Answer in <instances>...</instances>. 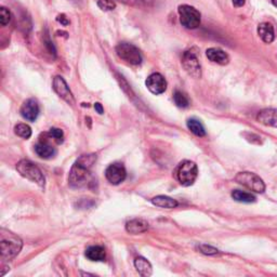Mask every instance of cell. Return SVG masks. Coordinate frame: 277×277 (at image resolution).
Masks as SVG:
<instances>
[{
    "mask_svg": "<svg viewBox=\"0 0 277 277\" xmlns=\"http://www.w3.org/2000/svg\"><path fill=\"white\" fill-rule=\"evenodd\" d=\"M97 161L96 154L81 155L74 163L68 175V183L74 188L85 186L90 180L91 169Z\"/></svg>",
    "mask_w": 277,
    "mask_h": 277,
    "instance_id": "cell-1",
    "label": "cell"
},
{
    "mask_svg": "<svg viewBox=\"0 0 277 277\" xmlns=\"http://www.w3.org/2000/svg\"><path fill=\"white\" fill-rule=\"evenodd\" d=\"M23 247L22 239L5 228L0 231V252L2 260H11L19 255Z\"/></svg>",
    "mask_w": 277,
    "mask_h": 277,
    "instance_id": "cell-2",
    "label": "cell"
},
{
    "mask_svg": "<svg viewBox=\"0 0 277 277\" xmlns=\"http://www.w3.org/2000/svg\"><path fill=\"white\" fill-rule=\"evenodd\" d=\"M16 170L22 176L31 180L32 182H35L37 185L40 187H45L46 184V179L43 171L39 169L37 165H35L31 161L27 159H22L16 165Z\"/></svg>",
    "mask_w": 277,
    "mask_h": 277,
    "instance_id": "cell-3",
    "label": "cell"
},
{
    "mask_svg": "<svg viewBox=\"0 0 277 277\" xmlns=\"http://www.w3.org/2000/svg\"><path fill=\"white\" fill-rule=\"evenodd\" d=\"M198 169L195 163L191 161H183L176 169V178L181 185L191 186L197 179Z\"/></svg>",
    "mask_w": 277,
    "mask_h": 277,
    "instance_id": "cell-4",
    "label": "cell"
},
{
    "mask_svg": "<svg viewBox=\"0 0 277 277\" xmlns=\"http://www.w3.org/2000/svg\"><path fill=\"white\" fill-rule=\"evenodd\" d=\"M116 53L119 58L130 64V65H140L143 60L140 50L129 43H120L117 45Z\"/></svg>",
    "mask_w": 277,
    "mask_h": 277,
    "instance_id": "cell-5",
    "label": "cell"
},
{
    "mask_svg": "<svg viewBox=\"0 0 277 277\" xmlns=\"http://www.w3.org/2000/svg\"><path fill=\"white\" fill-rule=\"evenodd\" d=\"M178 12L180 15L181 24L184 27L194 29V28H197L200 25L202 15H200L199 11L192 7V5L181 4L178 8Z\"/></svg>",
    "mask_w": 277,
    "mask_h": 277,
    "instance_id": "cell-6",
    "label": "cell"
},
{
    "mask_svg": "<svg viewBox=\"0 0 277 277\" xmlns=\"http://www.w3.org/2000/svg\"><path fill=\"white\" fill-rule=\"evenodd\" d=\"M235 180H236L237 183H239L240 185H243L248 188V190L256 193H263L265 191V184L263 180L253 172H239L235 176Z\"/></svg>",
    "mask_w": 277,
    "mask_h": 277,
    "instance_id": "cell-7",
    "label": "cell"
},
{
    "mask_svg": "<svg viewBox=\"0 0 277 277\" xmlns=\"http://www.w3.org/2000/svg\"><path fill=\"white\" fill-rule=\"evenodd\" d=\"M182 65H183L185 72L193 78H200L202 76V66L197 55V52L193 49L187 50L183 53L182 56Z\"/></svg>",
    "mask_w": 277,
    "mask_h": 277,
    "instance_id": "cell-8",
    "label": "cell"
},
{
    "mask_svg": "<svg viewBox=\"0 0 277 277\" xmlns=\"http://www.w3.org/2000/svg\"><path fill=\"white\" fill-rule=\"evenodd\" d=\"M105 176L111 184L118 185L125 181L127 176L126 168L121 163H114L105 170Z\"/></svg>",
    "mask_w": 277,
    "mask_h": 277,
    "instance_id": "cell-9",
    "label": "cell"
},
{
    "mask_svg": "<svg viewBox=\"0 0 277 277\" xmlns=\"http://www.w3.org/2000/svg\"><path fill=\"white\" fill-rule=\"evenodd\" d=\"M53 90L55 91L58 97L62 98L64 101L67 102L68 104L75 103V99L72 91H70L66 81L64 80V78L61 77V76H55V79H53Z\"/></svg>",
    "mask_w": 277,
    "mask_h": 277,
    "instance_id": "cell-10",
    "label": "cell"
},
{
    "mask_svg": "<svg viewBox=\"0 0 277 277\" xmlns=\"http://www.w3.org/2000/svg\"><path fill=\"white\" fill-rule=\"evenodd\" d=\"M145 85L153 94H162L167 89V81L164 76L159 73H154L147 77Z\"/></svg>",
    "mask_w": 277,
    "mask_h": 277,
    "instance_id": "cell-11",
    "label": "cell"
},
{
    "mask_svg": "<svg viewBox=\"0 0 277 277\" xmlns=\"http://www.w3.org/2000/svg\"><path fill=\"white\" fill-rule=\"evenodd\" d=\"M20 113L24 119L28 121H35L39 116V104L37 100L28 99L22 104Z\"/></svg>",
    "mask_w": 277,
    "mask_h": 277,
    "instance_id": "cell-12",
    "label": "cell"
},
{
    "mask_svg": "<svg viewBox=\"0 0 277 277\" xmlns=\"http://www.w3.org/2000/svg\"><path fill=\"white\" fill-rule=\"evenodd\" d=\"M257 120L264 126L277 128V110L267 109L260 111L257 115Z\"/></svg>",
    "mask_w": 277,
    "mask_h": 277,
    "instance_id": "cell-13",
    "label": "cell"
},
{
    "mask_svg": "<svg viewBox=\"0 0 277 277\" xmlns=\"http://www.w3.org/2000/svg\"><path fill=\"white\" fill-rule=\"evenodd\" d=\"M206 55L212 63L219 64V65H226L229 62V56L225 51L219 48H210L206 51Z\"/></svg>",
    "mask_w": 277,
    "mask_h": 277,
    "instance_id": "cell-14",
    "label": "cell"
},
{
    "mask_svg": "<svg viewBox=\"0 0 277 277\" xmlns=\"http://www.w3.org/2000/svg\"><path fill=\"white\" fill-rule=\"evenodd\" d=\"M35 152L40 158L44 159H51L56 155V150L48 142H39L35 145Z\"/></svg>",
    "mask_w": 277,
    "mask_h": 277,
    "instance_id": "cell-15",
    "label": "cell"
},
{
    "mask_svg": "<svg viewBox=\"0 0 277 277\" xmlns=\"http://www.w3.org/2000/svg\"><path fill=\"white\" fill-rule=\"evenodd\" d=\"M147 228H149V223L143 219H133L126 223L127 232L133 235L143 233L147 231Z\"/></svg>",
    "mask_w": 277,
    "mask_h": 277,
    "instance_id": "cell-16",
    "label": "cell"
},
{
    "mask_svg": "<svg viewBox=\"0 0 277 277\" xmlns=\"http://www.w3.org/2000/svg\"><path fill=\"white\" fill-rule=\"evenodd\" d=\"M258 35L265 44L273 43L275 38L274 28L270 23H261V24L258 26Z\"/></svg>",
    "mask_w": 277,
    "mask_h": 277,
    "instance_id": "cell-17",
    "label": "cell"
},
{
    "mask_svg": "<svg viewBox=\"0 0 277 277\" xmlns=\"http://www.w3.org/2000/svg\"><path fill=\"white\" fill-rule=\"evenodd\" d=\"M152 204L155 205L156 207L166 208V209L176 208L179 205V203L176 202L175 199L169 197V196H165V195H159V196L154 197L152 199Z\"/></svg>",
    "mask_w": 277,
    "mask_h": 277,
    "instance_id": "cell-18",
    "label": "cell"
},
{
    "mask_svg": "<svg viewBox=\"0 0 277 277\" xmlns=\"http://www.w3.org/2000/svg\"><path fill=\"white\" fill-rule=\"evenodd\" d=\"M86 257L93 262L105 260V249L102 246H91L86 250Z\"/></svg>",
    "mask_w": 277,
    "mask_h": 277,
    "instance_id": "cell-19",
    "label": "cell"
},
{
    "mask_svg": "<svg viewBox=\"0 0 277 277\" xmlns=\"http://www.w3.org/2000/svg\"><path fill=\"white\" fill-rule=\"evenodd\" d=\"M134 267L137 269V271L139 272V274L141 276H151L153 274V268L152 264L150 263V261H147L145 258L143 257H139L134 260Z\"/></svg>",
    "mask_w": 277,
    "mask_h": 277,
    "instance_id": "cell-20",
    "label": "cell"
},
{
    "mask_svg": "<svg viewBox=\"0 0 277 277\" xmlns=\"http://www.w3.org/2000/svg\"><path fill=\"white\" fill-rule=\"evenodd\" d=\"M232 198L236 202L239 203H246V204H250V203H255L256 202V197L252 195L250 193H247L244 191L240 190H235L232 192Z\"/></svg>",
    "mask_w": 277,
    "mask_h": 277,
    "instance_id": "cell-21",
    "label": "cell"
},
{
    "mask_svg": "<svg viewBox=\"0 0 277 277\" xmlns=\"http://www.w3.org/2000/svg\"><path fill=\"white\" fill-rule=\"evenodd\" d=\"M187 128L190 129L192 133L197 135V137H205L206 135V130L204 126L202 125V122L195 118H191L187 120Z\"/></svg>",
    "mask_w": 277,
    "mask_h": 277,
    "instance_id": "cell-22",
    "label": "cell"
},
{
    "mask_svg": "<svg viewBox=\"0 0 277 277\" xmlns=\"http://www.w3.org/2000/svg\"><path fill=\"white\" fill-rule=\"evenodd\" d=\"M114 1H118L121 3H125L127 5H131V7L146 8V7H151L153 2H154V0H114Z\"/></svg>",
    "mask_w": 277,
    "mask_h": 277,
    "instance_id": "cell-23",
    "label": "cell"
},
{
    "mask_svg": "<svg viewBox=\"0 0 277 277\" xmlns=\"http://www.w3.org/2000/svg\"><path fill=\"white\" fill-rule=\"evenodd\" d=\"M14 132L16 135L23 139H29L32 137V128L26 123H19L14 127Z\"/></svg>",
    "mask_w": 277,
    "mask_h": 277,
    "instance_id": "cell-24",
    "label": "cell"
},
{
    "mask_svg": "<svg viewBox=\"0 0 277 277\" xmlns=\"http://www.w3.org/2000/svg\"><path fill=\"white\" fill-rule=\"evenodd\" d=\"M173 101H174L175 105L178 106V108H181V109H185V108H187L188 105H190V101H188L187 97L185 96L184 93H182L181 91H175L174 92Z\"/></svg>",
    "mask_w": 277,
    "mask_h": 277,
    "instance_id": "cell-25",
    "label": "cell"
},
{
    "mask_svg": "<svg viewBox=\"0 0 277 277\" xmlns=\"http://www.w3.org/2000/svg\"><path fill=\"white\" fill-rule=\"evenodd\" d=\"M48 135L50 139L55 140L57 144H61L64 141V133L60 128H51L48 132Z\"/></svg>",
    "mask_w": 277,
    "mask_h": 277,
    "instance_id": "cell-26",
    "label": "cell"
},
{
    "mask_svg": "<svg viewBox=\"0 0 277 277\" xmlns=\"http://www.w3.org/2000/svg\"><path fill=\"white\" fill-rule=\"evenodd\" d=\"M98 7L103 11H111L116 8L114 0H99Z\"/></svg>",
    "mask_w": 277,
    "mask_h": 277,
    "instance_id": "cell-27",
    "label": "cell"
},
{
    "mask_svg": "<svg viewBox=\"0 0 277 277\" xmlns=\"http://www.w3.org/2000/svg\"><path fill=\"white\" fill-rule=\"evenodd\" d=\"M11 20V12L9 9L1 7L0 8V23H1L2 26H5L9 24V22Z\"/></svg>",
    "mask_w": 277,
    "mask_h": 277,
    "instance_id": "cell-28",
    "label": "cell"
},
{
    "mask_svg": "<svg viewBox=\"0 0 277 277\" xmlns=\"http://www.w3.org/2000/svg\"><path fill=\"white\" fill-rule=\"evenodd\" d=\"M198 249L200 250V252L204 253V255H207V256H214V255H217L218 252V249H216L215 247H211V246H208V245H199L198 246Z\"/></svg>",
    "mask_w": 277,
    "mask_h": 277,
    "instance_id": "cell-29",
    "label": "cell"
},
{
    "mask_svg": "<svg viewBox=\"0 0 277 277\" xmlns=\"http://www.w3.org/2000/svg\"><path fill=\"white\" fill-rule=\"evenodd\" d=\"M56 21H57L58 23H61V25H63V26H67V25L69 24V21H68V19H67L65 14L57 15Z\"/></svg>",
    "mask_w": 277,
    "mask_h": 277,
    "instance_id": "cell-30",
    "label": "cell"
},
{
    "mask_svg": "<svg viewBox=\"0 0 277 277\" xmlns=\"http://www.w3.org/2000/svg\"><path fill=\"white\" fill-rule=\"evenodd\" d=\"M94 109H96V111H98L100 115L104 113V109H103V106H102L101 103H96V104H94Z\"/></svg>",
    "mask_w": 277,
    "mask_h": 277,
    "instance_id": "cell-31",
    "label": "cell"
},
{
    "mask_svg": "<svg viewBox=\"0 0 277 277\" xmlns=\"http://www.w3.org/2000/svg\"><path fill=\"white\" fill-rule=\"evenodd\" d=\"M232 2L234 4V7L240 8V7H243V5L245 4V0H232Z\"/></svg>",
    "mask_w": 277,
    "mask_h": 277,
    "instance_id": "cell-32",
    "label": "cell"
},
{
    "mask_svg": "<svg viewBox=\"0 0 277 277\" xmlns=\"http://www.w3.org/2000/svg\"><path fill=\"white\" fill-rule=\"evenodd\" d=\"M272 3L277 8V0H272Z\"/></svg>",
    "mask_w": 277,
    "mask_h": 277,
    "instance_id": "cell-33",
    "label": "cell"
}]
</instances>
